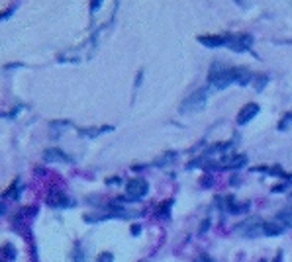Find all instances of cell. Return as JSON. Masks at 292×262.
Instances as JSON below:
<instances>
[{
	"mask_svg": "<svg viewBox=\"0 0 292 262\" xmlns=\"http://www.w3.org/2000/svg\"><path fill=\"white\" fill-rule=\"evenodd\" d=\"M253 45V37L247 35V33H239V35H230V43L228 47L232 51H237V53H243V51H249V47Z\"/></svg>",
	"mask_w": 292,
	"mask_h": 262,
	"instance_id": "277c9868",
	"label": "cell"
},
{
	"mask_svg": "<svg viewBox=\"0 0 292 262\" xmlns=\"http://www.w3.org/2000/svg\"><path fill=\"white\" fill-rule=\"evenodd\" d=\"M45 160L47 162H73V158H69L63 151L59 149H47L45 151Z\"/></svg>",
	"mask_w": 292,
	"mask_h": 262,
	"instance_id": "9c48e42d",
	"label": "cell"
},
{
	"mask_svg": "<svg viewBox=\"0 0 292 262\" xmlns=\"http://www.w3.org/2000/svg\"><path fill=\"white\" fill-rule=\"evenodd\" d=\"M198 41L208 47V49H216V47H228L230 43V35H200Z\"/></svg>",
	"mask_w": 292,
	"mask_h": 262,
	"instance_id": "8992f818",
	"label": "cell"
},
{
	"mask_svg": "<svg viewBox=\"0 0 292 262\" xmlns=\"http://www.w3.org/2000/svg\"><path fill=\"white\" fill-rule=\"evenodd\" d=\"M110 130H112V126H106V128H100V130H83L81 135H85V137H96V135H102V133H106V131Z\"/></svg>",
	"mask_w": 292,
	"mask_h": 262,
	"instance_id": "7c38bea8",
	"label": "cell"
},
{
	"mask_svg": "<svg viewBox=\"0 0 292 262\" xmlns=\"http://www.w3.org/2000/svg\"><path fill=\"white\" fill-rule=\"evenodd\" d=\"M171 160H175V153H167V155H165L163 158H159L155 164H157V166H163V164H167V162H171Z\"/></svg>",
	"mask_w": 292,
	"mask_h": 262,
	"instance_id": "4fadbf2b",
	"label": "cell"
},
{
	"mask_svg": "<svg viewBox=\"0 0 292 262\" xmlns=\"http://www.w3.org/2000/svg\"><path fill=\"white\" fill-rule=\"evenodd\" d=\"M147 192H149V184H147L146 178H132L126 184V196H128V200H142V198L147 196Z\"/></svg>",
	"mask_w": 292,
	"mask_h": 262,
	"instance_id": "3957f363",
	"label": "cell"
},
{
	"mask_svg": "<svg viewBox=\"0 0 292 262\" xmlns=\"http://www.w3.org/2000/svg\"><path fill=\"white\" fill-rule=\"evenodd\" d=\"M257 114H259V106H257V104H247V106H243V108L239 110V114H237V126L249 124Z\"/></svg>",
	"mask_w": 292,
	"mask_h": 262,
	"instance_id": "52a82bcc",
	"label": "cell"
},
{
	"mask_svg": "<svg viewBox=\"0 0 292 262\" xmlns=\"http://www.w3.org/2000/svg\"><path fill=\"white\" fill-rule=\"evenodd\" d=\"M96 262H114V255H112V253H102V255L96 259Z\"/></svg>",
	"mask_w": 292,
	"mask_h": 262,
	"instance_id": "5bb4252c",
	"label": "cell"
},
{
	"mask_svg": "<svg viewBox=\"0 0 292 262\" xmlns=\"http://www.w3.org/2000/svg\"><path fill=\"white\" fill-rule=\"evenodd\" d=\"M285 229H287V225L283 221H279L277 217L263 223V235H267V237H279V235L285 233Z\"/></svg>",
	"mask_w": 292,
	"mask_h": 262,
	"instance_id": "ba28073f",
	"label": "cell"
},
{
	"mask_svg": "<svg viewBox=\"0 0 292 262\" xmlns=\"http://www.w3.org/2000/svg\"><path fill=\"white\" fill-rule=\"evenodd\" d=\"M237 231L243 233V237H259V235H263V223L259 221V217H253V219H247L241 225H237Z\"/></svg>",
	"mask_w": 292,
	"mask_h": 262,
	"instance_id": "5b68a950",
	"label": "cell"
},
{
	"mask_svg": "<svg viewBox=\"0 0 292 262\" xmlns=\"http://www.w3.org/2000/svg\"><path fill=\"white\" fill-rule=\"evenodd\" d=\"M196 262H216V261H212L210 257H206V255H200L198 259H196Z\"/></svg>",
	"mask_w": 292,
	"mask_h": 262,
	"instance_id": "9a60e30c",
	"label": "cell"
},
{
	"mask_svg": "<svg viewBox=\"0 0 292 262\" xmlns=\"http://www.w3.org/2000/svg\"><path fill=\"white\" fill-rule=\"evenodd\" d=\"M277 219H279V221H283V223L287 225V229H289V227L292 229V208L285 210V211H281V213L277 215Z\"/></svg>",
	"mask_w": 292,
	"mask_h": 262,
	"instance_id": "8fae6325",
	"label": "cell"
},
{
	"mask_svg": "<svg viewBox=\"0 0 292 262\" xmlns=\"http://www.w3.org/2000/svg\"><path fill=\"white\" fill-rule=\"evenodd\" d=\"M210 82L216 90H224L232 84H249L253 82V75L241 67H226L222 63H214L210 69Z\"/></svg>",
	"mask_w": 292,
	"mask_h": 262,
	"instance_id": "6da1fadb",
	"label": "cell"
},
{
	"mask_svg": "<svg viewBox=\"0 0 292 262\" xmlns=\"http://www.w3.org/2000/svg\"><path fill=\"white\" fill-rule=\"evenodd\" d=\"M63 202H67V198H65V194H63V192H59V190H53V192L47 196V204H49V206H53V208L63 206Z\"/></svg>",
	"mask_w": 292,
	"mask_h": 262,
	"instance_id": "30bf717a",
	"label": "cell"
},
{
	"mask_svg": "<svg viewBox=\"0 0 292 262\" xmlns=\"http://www.w3.org/2000/svg\"><path fill=\"white\" fill-rule=\"evenodd\" d=\"M206 100H208V92H206L204 88L196 90L194 94H190V96L180 104V114H196V112L204 110Z\"/></svg>",
	"mask_w": 292,
	"mask_h": 262,
	"instance_id": "7a4b0ae2",
	"label": "cell"
}]
</instances>
